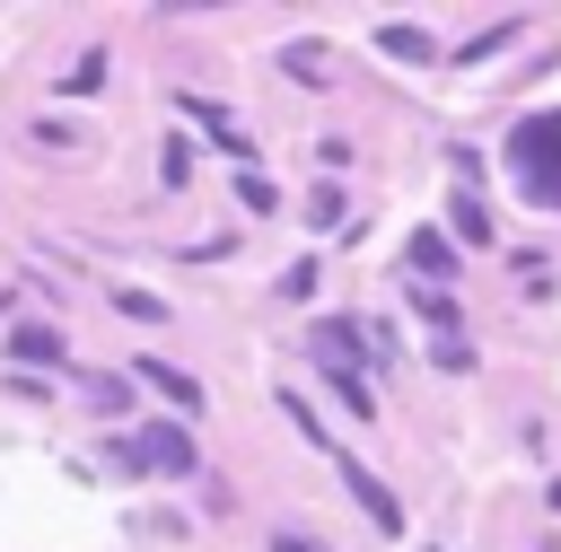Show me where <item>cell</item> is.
Returning a JSON list of instances; mask_svg holds the SVG:
<instances>
[{
	"mask_svg": "<svg viewBox=\"0 0 561 552\" xmlns=\"http://www.w3.org/2000/svg\"><path fill=\"white\" fill-rule=\"evenodd\" d=\"M377 44H386V53H394V61H430V35H421V26H386V35H377Z\"/></svg>",
	"mask_w": 561,
	"mask_h": 552,
	"instance_id": "6",
	"label": "cell"
},
{
	"mask_svg": "<svg viewBox=\"0 0 561 552\" xmlns=\"http://www.w3.org/2000/svg\"><path fill=\"white\" fill-rule=\"evenodd\" d=\"M508 35H517V18H500V26H491V35H473V44H465V61H491V53H500V44H508Z\"/></svg>",
	"mask_w": 561,
	"mask_h": 552,
	"instance_id": "7",
	"label": "cell"
},
{
	"mask_svg": "<svg viewBox=\"0 0 561 552\" xmlns=\"http://www.w3.org/2000/svg\"><path fill=\"white\" fill-rule=\"evenodd\" d=\"M131 464L175 482V473H193V438H184L175 421H140V438H131Z\"/></svg>",
	"mask_w": 561,
	"mask_h": 552,
	"instance_id": "1",
	"label": "cell"
},
{
	"mask_svg": "<svg viewBox=\"0 0 561 552\" xmlns=\"http://www.w3.org/2000/svg\"><path fill=\"white\" fill-rule=\"evenodd\" d=\"M403 254H412V272H430V280H447V272H456V245H447L438 228H412V245H403Z\"/></svg>",
	"mask_w": 561,
	"mask_h": 552,
	"instance_id": "5",
	"label": "cell"
},
{
	"mask_svg": "<svg viewBox=\"0 0 561 552\" xmlns=\"http://www.w3.org/2000/svg\"><path fill=\"white\" fill-rule=\"evenodd\" d=\"M272 552H316V543H298V534H280V543H272Z\"/></svg>",
	"mask_w": 561,
	"mask_h": 552,
	"instance_id": "9",
	"label": "cell"
},
{
	"mask_svg": "<svg viewBox=\"0 0 561 552\" xmlns=\"http://www.w3.org/2000/svg\"><path fill=\"white\" fill-rule=\"evenodd\" d=\"M342 491L368 508V526H377V534H403V508H394V491H386L368 464H351V456H342Z\"/></svg>",
	"mask_w": 561,
	"mask_h": 552,
	"instance_id": "2",
	"label": "cell"
},
{
	"mask_svg": "<svg viewBox=\"0 0 561 552\" xmlns=\"http://www.w3.org/2000/svg\"><path fill=\"white\" fill-rule=\"evenodd\" d=\"M9 350H18V368L35 377V368H53V359H61V333H53V324H18V333H9Z\"/></svg>",
	"mask_w": 561,
	"mask_h": 552,
	"instance_id": "4",
	"label": "cell"
},
{
	"mask_svg": "<svg viewBox=\"0 0 561 552\" xmlns=\"http://www.w3.org/2000/svg\"><path fill=\"white\" fill-rule=\"evenodd\" d=\"M114 307H123V315H140V324H158V315H167V307H158V298H140V289H114Z\"/></svg>",
	"mask_w": 561,
	"mask_h": 552,
	"instance_id": "8",
	"label": "cell"
},
{
	"mask_svg": "<svg viewBox=\"0 0 561 552\" xmlns=\"http://www.w3.org/2000/svg\"><path fill=\"white\" fill-rule=\"evenodd\" d=\"M131 377H140V386H158V394H167L175 412H202V386H193V377H184L175 359H131Z\"/></svg>",
	"mask_w": 561,
	"mask_h": 552,
	"instance_id": "3",
	"label": "cell"
}]
</instances>
